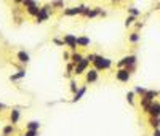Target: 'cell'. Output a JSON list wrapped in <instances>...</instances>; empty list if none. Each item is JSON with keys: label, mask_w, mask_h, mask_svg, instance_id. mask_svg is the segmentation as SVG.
<instances>
[{"label": "cell", "mask_w": 160, "mask_h": 136, "mask_svg": "<svg viewBox=\"0 0 160 136\" xmlns=\"http://www.w3.org/2000/svg\"><path fill=\"white\" fill-rule=\"evenodd\" d=\"M136 64H138V56L136 54H127V56H123L117 63V67H127L130 72H133L136 69Z\"/></svg>", "instance_id": "1"}, {"label": "cell", "mask_w": 160, "mask_h": 136, "mask_svg": "<svg viewBox=\"0 0 160 136\" xmlns=\"http://www.w3.org/2000/svg\"><path fill=\"white\" fill-rule=\"evenodd\" d=\"M93 67H96V69L101 72V71H109L112 67V59L106 58V56H101V54H98L96 59L93 61Z\"/></svg>", "instance_id": "2"}, {"label": "cell", "mask_w": 160, "mask_h": 136, "mask_svg": "<svg viewBox=\"0 0 160 136\" xmlns=\"http://www.w3.org/2000/svg\"><path fill=\"white\" fill-rule=\"evenodd\" d=\"M51 13H53V7H51V3L42 5V7H40V11H38V15L35 16V23L42 24V23L48 21V18L51 16Z\"/></svg>", "instance_id": "3"}, {"label": "cell", "mask_w": 160, "mask_h": 136, "mask_svg": "<svg viewBox=\"0 0 160 136\" xmlns=\"http://www.w3.org/2000/svg\"><path fill=\"white\" fill-rule=\"evenodd\" d=\"M158 91H155V90H148V93H146L144 94V96H141V107L144 109V111H146V109H148L149 107V104L152 103V101H155V98L158 96Z\"/></svg>", "instance_id": "4"}, {"label": "cell", "mask_w": 160, "mask_h": 136, "mask_svg": "<svg viewBox=\"0 0 160 136\" xmlns=\"http://www.w3.org/2000/svg\"><path fill=\"white\" fill-rule=\"evenodd\" d=\"M115 80L120 82V83H128L131 80V72L127 69V67H118L115 71Z\"/></svg>", "instance_id": "5"}, {"label": "cell", "mask_w": 160, "mask_h": 136, "mask_svg": "<svg viewBox=\"0 0 160 136\" xmlns=\"http://www.w3.org/2000/svg\"><path fill=\"white\" fill-rule=\"evenodd\" d=\"M87 5H77V7H69V8H64L62 10V15L64 16H80L83 15V11L87 10Z\"/></svg>", "instance_id": "6"}, {"label": "cell", "mask_w": 160, "mask_h": 136, "mask_svg": "<svg viewBox=\"0 0 160 136\" xmlns=\"http://www.w3.org/2000/svg\"><path fill=\"white\" fill-rule=\"evenodd\" d=\"M62 40H64V47H69L71 51H75L77 50V35L74 34H64L62 35Z\"/></svg>", "instance_id": "7"}, {"label": "cell", "mask_w": 160, "mask_h": 136, "mask_svg": "<svg viewBox=\"0 0 160 136\" xmlns=\"http://www.w3.org/2000/svg\"><path fill=\"white\" fill-rule=\"evenodd\" d=\"M98 78H99V71L96 69V67H91V69H88V71L85 72V82H87L88 85L96 83Z\"/></svg>", "instance_id": "8"}, {"label": "cell", "mask_w": 160, "mask_h": 136, "mask_svg": "<svg viewBox=\"0 0 160 136\" xmlns=\"http://www.w3.org/2000/svg\"><path fill=\"white\" fill-rule=\"evenodd\" d=\"M88 69H90V61H88L87 56H85L78 64H75V67H74V74H75V75H82V74H85Z\"/></svg>", "instance_id": "9"}, {"label": "cell", "mask_w": 160, "mask_h": 136, "mask_svg": "<svg viewBox=\"0 0 160 136\" xmlns=\"http://www.w3.org/2000/svg\"><path fill=\"white\" fill-rule=\"evenodd\" d=\"M144 112H148L151 117H160V103L158 101H152Z\"/></svg>", "instance_id": "10"}, {"label": "cell", "mask_w": 160, "mask_h": 136, "mask_svg": "<svg viewBox=\"0 0 160 136\" xmlns=\"http://www.w3.org/2000/svg\"><path fill=\"white\" fill-rule=\"evenodd\" d=\"M16 59H18V63L19 64H22V66H26L29 61H31V54L26 51V50H19L18 53H16Z\"/></svg>", "instance_id": "11"}, {"label": "cell", "mask_w": 160, "mask_h": 136, "mask_svg": "<svg viewBox=\"0 0 160 136\" xmlns=\"http://www.w3.org/2000/svg\"><path fill=\"white\" fill-rule=\"evenodd\" d=\"M101 7H95V8H87L85 11H83V15L82 16H85V18H90V19H93V18H96V16H99V13H101Z\"/></svg>", "instance_id": "12"}, {"label": "cell", "mask_w": 160, "mask_h": 136, "mask_svg": "<svg viewBox=\"0 0 160 136\" xmlns=\"http://www.w3.org/2000/svg\"><path fill=\"white\" fill-rule=\"evenodd\" d=\"M77 45H78L80 48H88V47L91 45V38L87 37V35H78V37H77Z\"/></svg>", "instance_id": "13"}, {"label": "cell", "mask_w": 160, "mask_h": 136, "mask_svg": "<svg viewBox=\"0 0 160 136\" xmlns=\"http://www.w3.org/2000/svg\"><path fill=\"white\" fill-rule=\"evenodd\" d=\"M19 117H21L19 109H18V107H13V109H11V112H10V122H11L13 125H16L18 122H19Z\"/></svg>", "instance_id": "14"}, {"label": "cell", "mask_w": 160, "mask_h": 136, "mask_svg": "<svg viewBox=\"0 0 160 136\" xmlns=\"http://www.w3.org/2000/svg\"><path fill=\"white\" fill-rule=\"evenodd\" d=\"M139 40H141V34L138 31H133V32L128 34V43L136 45V43H139Z\"/></svg>", "instance_id": "15"}, {"label": "cell", "mask_w": 160, "mask_h": 136, "mask_svg": "<svg viewBox=\"0 0 160 136\" xmlns=\"http://www.w3.org/2000/svg\"><path fill=\"white\" fill-rule=\"evenodd\" d=\"M87 93V87H80L75 93H74V98H72V103H77L83 98V94Z\"/></svg>", "instance_id": "16"}, {"label": "cell", "mask_w": 160, "mask_h": 136, "mask_svg": "<svg viewBox=\"0 0 160 136\" xmlns=\"http://www.w3.org/2000/svg\"><path fill=\"white\" fill-rule=\"evenodd\" d=\"M83 58H85V56H83V54L80 53V51H77V50L71 53V63H74V64H78V63L82 61Z\"/></svg>", "instance_id": "17"}, {"label": "cell", "mask_w": 160, "mask_h": 136, "mask_svg": "<svg viewBox=\"0 0 160 136\" xmlns=\"http://www.w3.org/2000/svg\"><path fill=\"white\" fill-rule=\"evenodd\" d=\"M40 7L42 5H34V7H31V8H26V11H28V15L31 16V18H35L37 15H38V11H40Z\"/></svg>", "instance_id": "18"}, {"label": "cell", "mask_w": 160, "mask_h": 136, "mask_svg": "<svg viewBox=\"0 0 160 136\" xmlns=\"http://www.w3.org/2000/svg\"><path fill=\"white\" fill-rule=\"evenodd\" d=\"M24 77H26V71L21 69V71H18L16 74L10 75V80H11V82H16V80H21V78H24Z\"/></svg>", "instance_id": "19"}, {"label": "cell", "mask_w": 160, "mask_h": 136, "mask_svg": "<svg viewBox=\"0 0 160 136\" xmlns=\"http://www.w3.org/2000/svg\"><path fill=\"white\" fill-rule=\"evenodd\" d=\"M38 128H40V122L38 120H31L28 125H26V130H35V131H38Z\"/></svg>", "instance_id": "20"}, {"label": "cell", "mask_w": 160, "mask_h": 136, "mask_svg": "<svg viewBox=\"0 0 160 136\" xmlns=\"http://www.w3.org/2000/svg\"><path fill=\"white\" fill-rule=\"evenodd\" d=\"M135 98H136V93H135V90H131V91H128L127 93V101H128V104H135Z\"/></svg>", "instance_id": "21"}, {"label": "cell", "mask_w": 160, "mask_h": 136, "mask_svg": "<svg viewBox=\"0 0 160 136\" xmlns=\"http://www.w3.org/2000/svg\"><path fill=\"white\" fill-rule=\"evenodd\" d=\"M135 21H136V16L128 15V16H127V19H125V27H131L133 24H135Z\"/></svg>", "instance_id": "22"}, {"label": "cell", "mask_w": 160, "mask_h": 136, "mask_svg": "<svg viewBox=\"0 0 160 136\" xmlns=\"http://www.w3.org/2000/svg\"><path fill=\"white\" fill-rule=\"evenodd\" d=\"M24 8H31V7H34V5H38V2L37 0H22V3H21Z\"/></svg>", "instance_id": "23"}, {"label": "cell", "mask_w": 160, "mask_h": 136, "mask_svg": "<svg viewBox=\"0 0 160 136\" xmlns=\"http://www.w3.org/2000/svg\"><path fill=\"white\" fill-rule=\"evenodd\" d=\"M151 127L152 128H158L160 127V117H151Z\"/></svg>", "instance_id": "24"}, {"label": "cell", "mask_w": 160, "mask_h": 136, "mask_svg": "<svg viewBox=\"0 0 160 136\" xmlns=\"http://www.w3.org/2000/svg\"><path fill=\"white\" fill-rule=\"evenodd\" d=\"M69 85H71L69 88H71V91H72V93H75V91H77V90L80 88V87L77 85V80H75V78H71V82H69Z\"/></svg>", "instance_id": "25"}, {"label": "cell", "mask_w": 160, "mask_h": 136, "mask_svg": "<svg viewBox=\"0 0 160 136\" xmlns=\"http://www.w3.org/2000/svg\"><path fill=\"white\" fill-rule=\"evenodd\" d=\"M128 15H133V16H136V18H138V16L141 15V11H139L136 7H130V8H128Z\"/></svg>", "instance_id": "26"}, {"label": "cell", "mask_w": 160, "mask_h": 136, "mask_svg": "<svg viewBox=\"0 0 160 136\" xmlns=\"http://www.w3.org/2000/svg\"><path fill=\"white\" fill-rule=\"evenodd\" d=\"M135 93L138 94V96H144V94L148 93V90H146L144 87H135Z\"/></svg>", "instance_id": "27"}, {"label": "cell", "mask_w": 160, "mask_h": 136, "mask_svg": "<svg viewBox=\"0 0 160 136\" xmlns=\"http://www.w3.org/2000/svg\"><path fill=\"white\" fill-rule=\"evenodd\" d=\"M13 131H15V128H13V123H11V125H8V127L3 128V136H10Z\"/></svg>", "instance_id": "28"}, {"label": "cell", "mask_w": 160, "mask_h": 136, "mask_svg": "<svg viewBox=\"0 0 160 136\" xmlns=\"http://www.w3.org/2000/svg\"><path fill=\"white\" fill-rule=\"evenodd\" d=\"M51 42L55 43V45H59V47H64V40L62 38H58V37H53L51 38Z\"/></svg>", "instance_id": "29"}, {"label": "cell", "mask_w": 160, "mask_h": 136, "mask_svg": "<svg viewBox=\"0 0 160 136\" xmlns=\"http://www.w3.org/2000/svg\"><path fill=\"white\" fill-rule=\"evenodd\" d=\"M51 7L53 8H62V0H53Z\"/></svg>", "instance_id": "30"}, {"label": "cell", "mask_w": 160, "mask_h": 136, "mask_svg": "<svg viewBox=\"0 0 160 136\" xmlns=\"http://www.w3.org/2000/svg\"><path fill=\"white\" fill-rule=\"evenodd\" d=\"M22 136H38V131H35V130H26V133Z\"/></svg>", "instance_id": "31"}, {"label": "cell", "mask_w": 160, "mask_h": 136, "mask_svg": "<svg viewBox=\"0 0 160 136\" xmlns=\"http://www.w3.org/2000/svg\"><path fill=\"white\" fill-rule=\"evenodd\" d=\"M96 56H98V54H96V53H90V54H87V59H88L90 63H93V61H95V59H96Z\"/></svg>", "instance_id": "32"}, {"label": "cell", "mask_w": 160, "mask_h": 136, "mask_svg": "<svg viewBox=\"0 0 160 136\" xmlns=\"http://www.w3.org/2000/svg\"><path fill=\"white\" fill-rule=\"evenodd\" d=\"M62 58H64V61H71V53H64Z\"/></svg>", "instance_id": "33"}, {"label": "cell", "mask_w": 160, "mask_h": 136, "mask_svg": "<svg viewBox=\"0 0 160 136\" xmlns=\"http://www.w3.org/2000/svg\"><path fill=\"white\" fill-rule=\"evenodd\" d=\"M152 136H160V128H154V133Z\"/></svg>", "instance_id": "34"}, {"label": "cell", "mask_w": 160, "mask_h": 136, "mask_svg": "<svg viewBox=\"0 0 160 136\" xmlns=\"http://www.w3.org/2000/svg\"><path fill=\"white\" fill-rule=\"evenodd\" d=\"M3 109H8V106L3 104V103H0V111H3Z\"/></svg>", "instance_id": "35"}, {"label": "cell", "mask_w": 160, "mask_h": 136, "mask_svg": "<svg viewBox=\"0 0 160 136\" xmlns=\"http://www.w3.org/2000/svg\"><path fill=\"white\" fill-rule=\"evenodd\" d=\"M15 3H22V0H13Z\"/></svg>", "instance_id": "36"}, {"label": "cell", "mask_w": 160, "mask_h": 136, "mask_svg": "<svg viewBox=\"0 0 160 136\" xmlns=\"http://www.w3.org/2000/svg\"><path fill=\"white\" fill-rule=\"evenodd\" d=\"M112 2H114V0H112ZM115 2H117V0H115Z\"/></svg>", "instance_id": "37"}]
</instances>
